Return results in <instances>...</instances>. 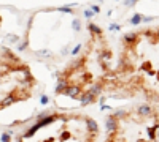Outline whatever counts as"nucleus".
I'll use <instances>...</instances> for the list:
<instances>
[{"label":"nucleus","instance_id":"f257e3e1","mask_svg":"<svg viewBox=\"0 0 159 142\" xmlns=\"http://www.w3.org/2000/svg\"><path fill=\"white\" fill-rule=\"evenodd\" d=\"M116 57L105 32L99 25L88 27L81 49L57 74V95L91 104L113 95Z\"/></svg>","mask_w":159,"mask_h":142},{"label":"nucleus","instance_id":"f03ea898","mask_svg":"<svg viewBox=\"0 0 159 142\" xmlns=\"http://www.w3.org/2000/svg\"><path fill=\"white\" fill-rule=\"evenodd\" d=\"M113 95H140L147 103L159 104V25L123 37L115 62Z\"/></svg>","mask_w":159,"mask_h":142},{"label":"nucleus","instance_id":"7ed1b4c3","mask_svg":"<svg viewBox=\"0 0 159 142\" xmlns=\"http://www.w3.org/2000/svg\"><path fill=\"white\" fill-rule=\"evenodd\" d=\"M97 122L81 111H51L18 136L16 142H99Z\"/></svg>","mask_w":159,"mask_h":142},{"label":"nucleus","instance_id":"20e7f679","mask_svg":"<svg viewBox=\"0 0 159 142\" xmlns=\"http://www.w3.org/2000/svg\"><path fill=\"white\" fill-rule=\"evenodd\" d=\"M103 142H159V109L143 103L113 112Z\"/></svg>","mask_w":159,"mask_h":142},{"label":"nucleus","instance_id":"39448f33","mask_svg":"<svg viewBox=\"0 0 159 142\" xmlns=\"http://www.w3.org/2000/svg\"><path fill=\"white\" fill-rule=\"evenodd\" d=\"M38 79L18 52L0 46V114L35 96Z\"/></svg>","mask_w":159,"mask_h":142},{"label":"nucleus","instance_id":"423d86ee","mask_svg":"<svg viewBox=\"0 0 159 142\" xmlns=\"http://www.w3.org/2000/svg\"><path fill=\"white\" fill-rule=\"evenodd\" d=\"M2 22H3V18H2V14H0V28H2Z\"/></svg>","mask_w":159,"mask_h":142}]
</instances>
